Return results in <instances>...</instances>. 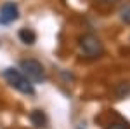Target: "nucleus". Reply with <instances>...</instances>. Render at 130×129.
<instances>
[{
	"instance_id": "f257e3e1",
	"label": "nucleus",
	"mask_w": 130,
	"mask_h": 129,
	"mask_svg": "<svg viewBox=\"0 0 130 129\" xmlns=\"http://www.w3.org/2000/svg\"><path fill=\"white\" fill-rule=\"evenodd\" d=\"M4 79L7 80V84H9L10 87L19 91L21 94H26V96H33V94H35L33 82H31L23 72H19V70L5 68L4 70Z\"/></svg>"
},
{
	"instance_id": "f03ea898",
	"label": "nucleus",
	"mask_w": 130,
	"mask_h": 129,
	"mask_svg": "<svg viewBox=\"0 0 130 129\" xmlns=\"http://www.w3.org/2000/svg\"><path fill=\"white\" fill-rule=\"evenodd\" d=\"M78 45H80V51L85 54V58L89 60H97L104 54V45L101 39L94 33H83L78 39Z\"/></svg>"
},
{
	"instance_id": "7ed1b4c3",
	"label": "nucleus",
	"mask_w": 130,
	"mask_h": 129,
	"mask_svg": "<svg viewBox=\"0 0 130 129\" xmlns=\"http://www.w3.org/2000/svg\"><path fill=\"white\" fill-rule=\"evenodd\" d=\"M19 68L21 72L35 84L43 82L45 80V68L40 61L37 60H21L19 61Z\"/></svg>"
},
{
	"instance_id": "20e7f679",
	"label": "nucleus",
	"mask_w": 130,
	"mask_h": 129,
	"mask_svg": "<svg viewBox=\"0 0 130 129\" xmlns=\"http://www.w3.org/2000/svg\"><path fill=\"white\" fill-rule=\"evenodd\" d=\"M19 18V9L14 2H5L0 7V25H10Z\"/></svg>"
},
{
	"instance_id": "39448f33",
	"label": "nucleus",
	"mask_w": 130,
	"mask_h": 129,
	"mask_svg": "<svg viewBox=\"0 0 130 129\" xmlns=\"http://www.w3.org/2000/svg\"><path fill=\"white\" fill-rule=\"evenodd\" d=\"M30 120L33 122V126L38 129L47 127V115L42 112V110H33L30 113Z\"/></svg>"
},
{
	"instance_id": "423d86ee",
	"label": "nucleus",
	"mask_w": 130,
	"mask_h": 129,
	"mask_svg": "<svg viewBox=\"0 0 130 129\" xmlns=\"http://www.w3.org/2000/svg\"><path fill=\"white\" fill-rule=\"evenodd\" d=\"M113 94L116 99H123L130 96V82H118L113 89Z\"/></svg>"
},
{
	"instance_id": "0eeeda50",
	"label": "nucleus",
	"mask_w": 130,
	"mask_h": 129,
	"mask_svg": "<svg viewBox=\"0 0 130 129\" xmlns=\"http://www.w3.org/2000/svg\"><path fill=\"white\" fill-rule=\"evenodd\" d=\"M19 39L23 44H26V45H33L35 42H37V33L30 28H23L19 30Z\"/></svg>"
},
{
	"instance_id": "6e6552de",
	"label": "nucleus",
	"mask_w": 130,
	"mask_h": 129,
	"mask_svg": "<svg viewBox=\"0 0 130 129\" xmlns=\"http://www.w3.org/2000/svg\"><path fill=\"white\" fill-rule=\"evenodd\" d=\"M120 19L125 25H130V4H125L120 9Z\"/></svg>"
},
{
	"instance_id": "1a4fd4ad",
	"label": "nucleus",
	"mask_w": 130,
	"mask_h": 129,
	"mask_svg": "<svg viewBox=\"0 0 130 129\" xmlns=\"http://www.w3.org/2000/svg\"><path fill=\"white\" fill-rule=\"evenodd\" d=\"M106 129H130V126L125 122H111Z\"/></svg>"
},
{
	"instance_id": "9d476101",
	"label": "nucleus",
	"mask_w": 130,
	"mask_h": 129,
	"mask_svg": "<svg viewBox=\"0 0 130 129\" xmlns=\"http://www.w3.org/2000/svg\"><path fill=\"white\" fill-rule=\"evenodd\" d=\"M97 4H101V5H115V4H118L120 0H95Z\"/></svg>"
}]
</instances>
